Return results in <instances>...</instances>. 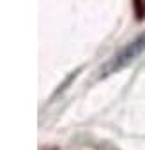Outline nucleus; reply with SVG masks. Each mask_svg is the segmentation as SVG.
<instances>
[{"instance_id": "1", "label": "nucleus", "mask_w": 145, "mask_h": 150, "mask_svg": "<svg viewBox=\"0 0 145 150\" xmlns=\"http://www.w3.org/2000/svg\"><path fill=\"white\" fill-rule=\"evenodd\" d=\"M143 51H145V30L141 34H138L134 39H131L129 42H126L112 58H108V62L103 64V67H101V76H108V74H113V72L122 71L131 62H134Z\"/></svg>"}]
</instances>
